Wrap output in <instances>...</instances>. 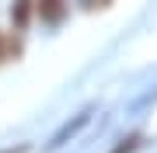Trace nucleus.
<instances>
[{"label": "nucleus", "mask_w": 157, "mask_h": 153, "mask_svg": "<svg viewBox=\"0 0 157 153\" xmlns=\"http://www.w3.org/2000/svg\"><path fill=\"white\" fill-rule=\"evenodd\" d=\"M67 11H70V0H35V14H39L45 24L67 21Z\"/></svg>", "instance_id": "obj_1"}, {"label": "nucleus", "mask_w": 157, "mask_h": 153, "mask_svg": "<svg viewBox=\"0 0 157 153\" xmlns=\"http://www.w3.org/2000/svg\"><path fill=\"white\" fill-rule=\"evenodd\" d=\"M32 17H35V0H14L11 4V24H14V31H25L32 24Z\"/></svg>", "instance_id": "obj_2"}, {"label": "nucleus", "mask_w": 157, "mask_h": 153, "mask_svg": "<svg viewBox=\"0 0 157 153\" xmlns=\"http://www.w3.org/2000/svg\"><path fill=\"white\" fill-rule=\"evenodd\" d=\"M140 146H143V139H140V136H129V139H122V143H119L112 153H133V150H140Z\"/></svg>", "instance_id": "obj_3"}, {"label": "nucleus", "mask_w": 157, "mask_h": 153, "mask_svg": "<svg viewBox=\"0 0 157 153\" xmlns=\"http://www.w3.org/2000/svg\"><path fill=\"white\" fill-rule=\"evenodd\" d=\"M112 0H80V7L84 11H101V7H108Z\"/></svg>", "instance_id": "obj_4"}, {"label": "nucleus", "mask_w": 157, "mask_h": 153, "mask_svg": "<svg viewBox=\"0 0 157 153\" xmlns=\"http://www.w3.org/2000/svg\"><path fill=\"white\" fill-rule=\"evenodd\" d=\"M4 56H7V38H4V31H0V63H4Z\"/></svg>", "instance_id": "obj_5"}]
</instances>
